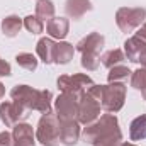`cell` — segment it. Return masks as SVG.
Listing matches in <instances>:
<instances>
[{
    "instance_id": "cell-1",
    "label": "cell",
    "mask_w": 146,
    "mask_h": 146,
    "mask_svg": "<svg viewBox=\"0 0 146 146\" xmlns=\"http://www.w3.org/2000/svg\"><path fill=\"white\" fill-rule=\"evenodd\" d=\"M36 138L42 146H58L60 141V119L56 114L48 112L37 122Z\"/></svg>"
},
{
    "instance_id": "cell-2",
    "label": "cell",
    "mask_w": 146,
    "mask_h": 146,
    "mask_svg": "<svg viewBox=\"0 0 146 146\" xmlns=\"http://www.w3.org/2000/svg\"><path fill=\"white\" fill-rule=\"evenodd\" d=\"M114 131H119V122H117V117L114 114H104L100 115L97 121H94L92 124H88L82 136H83V141L85 143H90L94 145L95 139H99L100 136L104 134H109V133H114Z\"/></svg>"
},
{
    "instance_id": "cell-3",
    "label": "cell",
    "mask_w": 146,
    "mask_h": 146,
    "mask_svg": "<svg viewBox=\"0 0 146 146\" xmlns=\"http://www.w3.org/2000/svg\"><path fill=\"white\" fill-rule=\"evenodd\" d=\"M146 21V10L143 7H121L115 12V24L122 33H133Z\"/></svg>"
},
{
    "instance_id": "cell-4",
    "label": "cell",
    "mask_w": 146,
    "mask_h": 146,
    "mask_svg": "<svg viewBox=\"0 0 146 146\" xmlns=\"http://www.w3.org/2000/svg\"><path fill=\"white\" fill-rule=\"evenodd\" d=\"M94 80L88 75L76 73V75H61L58 78V88L63 94H70L73 97L80 99L90 87H94Z\"/></svg>"
},
{
    "instance_id": "cell-5",
    "label": "cell",
    "mask_w": 146,
    "mask_h": 146,
    "mask_svg": "<svg viewBox=\"0 0 146 146\" xmlns=\"http://www.w3.org/2000/svg\"><path fill=\"white\" fill-rule=\"evenodd\" d=\"M126 100V85L122 82H114L109 85H104V95L100 100L102 109L109 114H115L122 109Z\"/></svg>"
},
{
    "instance_id": "cell-6",
    "label": "cell",
    "mask_w": 146,
    "mask_h": 146,
    "mask_svg": "<svg viewBox=\"0 0 146 146\" xmlns=\"http://www.w3.org/2000/svg\"><path fill=\"white\" fill-rule=\"evenodd\" d=\"M31 109L21 102H2L0 104V119L7 127H14L17 122H22L29 117Z\"/></svg>"
},
{
    "instance_id": "cell-7",
    "label": "cell",
    "mask_w": 146,
    "mask_h": 146,
    "mask_svg": "<svg viewBox=\"0 0 146 146\" xmlns=\"http://www.w3.org/2000/svg\"><path fill=\"white\" fill-rule=\"evenodd\" d=\"M100 110H102V106L88 94L85 92L80 99H78V115H76V121L80 124H92L94 121H97L100 117Z\"/></svg>"
},
{
    "instance_id": "cell-8",
    "label": "cell",
    "mask_w": 146,
    "mask_h": 146,
    "mask_svg": "<svg viewBox=\"0 0 146 146\" xmlns=\"http://www.w3.org/2000/svg\"><path fill=\"white\" fill-rule=\"evenodd\" d=\"M54 109L60 121H76L78 115V99L70 94H61L54 100Z\"/></svg>"
},
{
    "instance_id": "cell-9",
    "label": "cell",
    "mask_w": 146,
    "mask_h": 146,
    "mask_svg": "<svg viewBox=\"0 0 146 146\" xmlns=\"http://www.w3.org/2000/svg\"><path fill=\"white\" fill-rule=\"evenodd\" d=\"M39 92L37 88H33L29 85H15L10 90V99L15 102L24 104L26 107H29L31 110H36V104L39 100Z\"/></svg>"
},
{
    "instance_id": "cell-10",
    "label": "cell",
    "mask_w": 146,
    "mask_h": 146,
    "mask_svg": "<svg viewBox=\"0 0 146 146\" xmlns=\"http://www.w3.org/2000/svg\"><path fill=\"white\" fill-rule=\"evenodd\" d=\"M80 138L78 121H60V141L65 146H75Z\"/></svg>"
},
{
    "instance_id": "cell-11",
    "label": "cell",
    "mask_w": 146,
    "mask_h": 146,
    "mask_svg": "<svg viewBox=\"0 0 146 146\" xmlns=\"http://www.w3.org/2000/svg\"><path fill=\"white\" fill-rule=\"evenodd\" d=\"M104 42L106 39L100 33H90L88 36H85L83 39L78 41L76 44V51H80L82 54L83 53H92V54H99L104 48Z\"/></svg>"
},
{
    "instance_id": "cell-12",
    "label": "cell",
    "mask_w": 146,
    "mask_h": 146,
    "mask_svg": "<svg viewBox=\"0 0 146 146\" xmlns=\"http://www.w3.org/2000/svg\"><path fill=\"white\" fill-rule=\"evenodd\" d=\"M12 136H14V146H36L33 126L27 122H17L14 126Z\"/></svg>"
},
{
    "instance_id": "cell-13",
    "label": "cell",
    "mask_w": 146,
    "mask_h": 146,
    "mask_svg": "<svg viewBox=\"0 0 146 146\" xmlns=\"http://www.w3.org/2000/svg\"><path fill=\"white\" fill-rule=\"evenodd\" d=\"M145 49H146V37H143L138 33L124 42V54L133 63H138V60H139V56Z\"/></svg>"
},
{
    "instance_id": "cell-14",
    "label": "cell",
    "mask_w": 146,
    "mask_h": 146,
    "mask_svg": "<svg viewBox=\"0 0 146 146\" xmlns=\"http://www.w3.org/2000/svg\"><path fill=\"white\" fill-rule=\"evenodd\" d=\"M68 29H70V22L65 17H53L51 21L46 22V33L60 41L68 36Z\"/></svg>"
},
{
    "instance_id": "cell-15",
    "label": "cell",
    "mask_w": 146,
    "mask_h": 146,
    "mask_svg": "<svg viewBox=\"0 0 146 146\" xmlns=\"http://www.w3.org/2000/svg\"><path fill=\"white\" fill-rule=\"evenodd\" d=\"M90 10H92V2L90 0H66V3H65L66 15L75 19V21L82 19Z\"/></svg>"
},
{
    "instance_id": "cell-16",
    "label": "cell",
    "mask_w": 146,
    "mask_h": 146,
    "mask_svg": "<svg viewBox=\"0 0 146 146\" xmlns=\"http://www.w3.org/2000/svg\"><path fill=\"white\" fill-rule=\"evenodd\" d=\"M54 51H56V42L49 37H42L39 39L36 44V53L41 58V61H44L46 65L54 63Z\"/></svg>"
},
{
    "instance_id": "cell-17",
    "label": "cell",
    "mask_w": 146,
    "mask_h": 146,
    "mask_svg": "<svg viewBox=\"0 0 146 146\" xmlns=\"http://www.w3.org/2000/svg\"><path fill=\"white\" fill-rule=\"evenodd\" d=\"M24 26V21L19 15H7L2 21V33L7 37H15Z\"/></svg>"
},
{
    "instance_id": "cell-18",
    "label": "cell",
    "mask_w": 146,
    "mask_h": 146,
    "mask_svg": "<svg viewBox=\"0 0 146 146\" xmlns=\"http://www.w3.org/2000/svg\"><path fill=\"white\" fill-rule=\"evenodd\" d=\"M73 53H75L73 44L66 42V41H60V42H56L54 63H58V65H66V63H70V60L73 58Z\"/></svg>"
},
{
    "instance_id": "cell-19",
    "label": "cell",
    "mask_w": 146,
    "mask_h": 146,
    "mask_svg": "<svg viewBox=\"0 0 146 146\" xmlns=\"http://www.w3.org/2000/svg\"><path fill=\"white\" fill-rule=\"evenodd\" d=\"M129 136L133 141H143L146 139V114L138 115L131 126H129Z\"/></svg>"
},
{
    "instance_id": "cell-20",
    "label": "cell",
    "mask_w": 146,
    "mask_h": 146,
    "mask_svg": "<svg viewBox=\"0 0 146 146\" xmlns=\"http://www.w3.org/2000/svg\"><path fill=\"white\" fill-rule=\"evenodd\" d=\"M122 61H126V54H124V51L122 49H109L107 53H104L102 56H100V63L106 66V68H112V66H117V65H121Z\"/></svg>"
},
{
    "instance_id": "cell-21",
    "label": "cell",
    "mask_w": 146,
    "mask_h": 146,
    "mask_svg": "<svg viewBox=\"0 0 146 146\" xmlns=\"http://www.w3.org/2000/svg\"><path fill=\"white\" fill-rule=\"evenodd\" d=\"M36 15L44 22L51 21L54 17V3L51 0H37L36 3Z\"/></svg>"
},
{
    "instance_id": "cell-22",
    "label": "cell",
    "mask_w": 146,
    "mask_h": 146,
    "mask_svg": "<svg viewBox=\"0 0 146 146\" xmlns=\"http://www.w3.org/2000/svg\"><path fill=\"white\" fill-rule=\"evenodd\" d=\"M131 70L127 66H122V65H117V66H112L109 70V75H107V80L109 83H114V82H124L131 76Z\"/></svg>"
},
{
    "instance_id": "cell-23",
    "label": "cell",
    "mask_w": 146,
    "mask_h": 146,
    "mask_svg": "<svg viewBox=\"0 0 146 146\" xmlns=\"http://www.w3.org/2000/svg\"><path fill=\"white\" fill-rule=\"evenodd\" d=\"M121 141H122V133L119 129V131H114V133L100 136L99 139L94 141V146H119Z\"/></svg>"
},
{
    "instance_id": "cell-24",
    "label": "cell",
    "mask_w": 146,
    "mask_h": 146,
    "mask_svg": "<svg viewBox=\"0 0 146 146\" xmlns=\"http://www.w3.org/2000/svg\"><path fill=\"white\" fill-rule=\"evenodd\" d=\"M15 61L21 68H24L27 72H34L37 68V60L33 53H19L15 56Z\"/></svg>"
},
{
    "instance_id": "cell-25",
    "label": "cell",
    "mask_w": 146,
    "mask_h": 146,
    "mask_svg": "<svg viewBox=\"0 0 146 146\" xmlns=\"http://www.w3.org/2000/svg\"><path fill=\"white\" fill-rule=\"evenodd\" d=\"M24 27L31 33V34H41L44 31V24L37 15H27L24 19Z\"/></svg>"
},
{
    "instance_id": "cell-26",
    "label": "cell",
    "mask_w": 146,
    "mask_h": 146,
    "mask_svg": "<svg viewBox=\"0 0 146 146\" xmlns=\"http://www.w3.org/2000/svg\"><path fill=\"white\" fill-rule=\"evenodd\" d=\"M82 68L87 72H95L100 65V58L99 54H92V53H83L82 54Z\"/></svg>"
},
{
    "instance_id": "cell-27",
    "label": "cell",
    "mask_w": 146,
    "mask_h": 146,
    "mask_svg": "<svg viewBox=\"0 0 146 146\" xmlns=\"http://www.w3.org/2000/svg\"><path fill=\"white\" fill-rule=\"evenodd\" d=\"M131 87L141 92L146 88V68H138L131 73Z\"/></svg>"
},
{
    "instance_id": "cell-28",
    "label": "cell",
    "mask_w": 146,
    "mask_h": 146,
    "mask_svg": "<svg viewBox=\"0 0 146 146\" xmlns=\"http://www.w3.org/2000/svg\"><path fill=\"white\" fill-rule=\"evenodd\" d=\"M0 146H14V136L9 131L0 133Z\"/></svg>"
},
{
    "instance_id": "cell-29",
    "label": "cell",
    "mask_w": 146,
    "mask_h": 146,
    "mask_svg": "<svg viewBox=\"0 0 146 146\" xmlns=\"http://www.w3.org/2000/svg\"><path fill=\"white\" fill-rule=\"evenodd\" d=\"M10 73H12L10 65H9L5 60H2V58H0V76H9Z\"/></svg>"
},
{
    "instance_id": "cell-30",
    "label": "cell",
    "mask_w": 146,
    "mask_h": 146,
    "mask_svg": "<svg viewBox=\"0 0 146 146\" xmlns=\"http://www.w3.org/2000/svg\"><path fill=\"white\" fill-rule=\"evenodd\" d=\"M138 63H141V66L146 68V49L141 53V56H139V60H138Z\"/></svg>"
},
{
    "instance_id": "cell-31",
    "label": "cell",
    "mask_w": 146,
    "mask_h": 146,
    "mask_svg": "<svg viewBox=\"0 0 146 146\" xmlns=\"http://www.w3.org/2000/svg\"><path fill=\"white\" fill-rule=\"evenodd\" d=\"M138 34H141L143 37H146V21H145V24H143V27L138 31Z\"/></svg>"
},
{
    "instance_id": "cell-32",
    "label": "cell",
    "mask_w": 146,
    "mask_h": 146,
    "mask_svg": "<svg viewBox=\"0 0 146 146\" xmlns=\"http://www.w3.org/2000/svg\"><path fill=\"white\" fill-rule=\"evenodd\" d=\"M5 95V87H3V83L0 82V100H2V97Z\"/></svg>"
},
{
    "instance_id": "cell-33",
    "label": "cell",
    "mask_w": 146,
    "mask_h": 146,
    "mask_svg": "<svg viewBox=\"0 0 146 146\" xmlns=\"http://www.w3.org/2000/svg\"><path fill=\"white\" fill-rule=\"evenodd\" d=\"M119 146H136V145H131V143H121Z\"/></svg>"
}]
</instances>
